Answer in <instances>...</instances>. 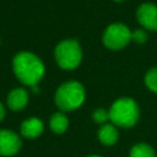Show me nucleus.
<instances>
[{
    "instance_id": "nucleus-1",
    "label": "nucleus",
    "mask_w": 157,
    "mask_h": 157,
    "mask_svg": "<svg viewBox=\"0 0 157 157\" xmlns=\"http://www.w3.org/2000/svg\"><path fill=\"white\" fill-rule=\"evenodd\" d=\"M12 71L25 86L34 87L44 76V64L32 52H20L12 59Z\"/></svg>"
},
{
    "instance_id": "nucleus-2",
    "label": "nucleus",
    "mask_w": 157,
    "mask_h": 157,
    "mask_svg": "<svg viewBox=\"0 0 157 157\" xmlns=\"http://www.w3.org/2000/svg\"><path fill=\"white\" fill-rule=\"evenodd\" d=\"M86 98V91L81 82L76 80L66 81L61 83L55 94H54V102L56 107L60 109V112H71L77 108H80Z\"/></svg>"
},
{
    "instance_id": "nucleus-3",
    "label": "nucleus",
    "mask_w": 157,
    "mask_h": 157,
    "mask_svg": "<svg viewBox=\"0 0 157 157\" xmlns=\"http://www.w3.org/2000/svg\"><path fill=\"white\" fill-rule=\"evenodd\" d=\"M108 110L110 123L120 128H131L140 118V108L136 101L130 97L118 98Z\"/></svg>"
},
{
    "instance_id": "nucleus-4",
    "label": "nucleus",
    "mask_w": 157,
    "mask_h": 157,
    "mask_svg": "<svg viewBox=\"0 0 157 157\" xmlns=\"http://www.w3.org/2000/svg\"><path fill=\"white\" fill-rule=\"evenodd\" d=\"M54 59L59 67L64 70L76 69L82 60V49L76 39H63L54 49Z\"/></svg>"
},
{
    "instance_id": "nucleus-5",
    "label": "nucleus",
    "mask_w": 157,
    "mask_h": 157,
    "mask_svg": "<svg viewBox=\"0 0 157 157\" xmlns=\"http://www.w3.org/2000/svg\"><path fill=\"white\" fill-rule=\"evenodd\" d=\"M102 42L110 50H120L131 42V31L125 23H110L103 32Z\"/></svg>"
},
{
    "instance_id": "nucleus-6",
    "label": "nucleus",
    "mask_w": 157,
    "mask_h": 157,
    "mask_svg": "<svg viewBox=\"0 0 157 157\" xmlns=\"http://www.w3.org/2000/svg\"><path fill=\"white\" fill-rule=\"evenodd\" d=\"M22 147L21 137L12 130L0 129V156L11 157L18 153Z\"/></svg>"
},
{
    "instance_id": "nucleus-7",
    "label": "nucleus",
    "mask_w": 157,
    "mask_h": 157,
    "mask_svg": "<svg viewBox=\"0 0 157 157\" xmlns=\"http://www.w3.org/2000/svg\"><path fill=\"white\" fill-rule=\"evenodd\" d=\"M137 22L144 29L157 32V5L152 2H144L136 10Z\"/></svg>"
},
{
    "instance_id": "nucleus-8",
    "label": "nucleus",
    "mask_w": 157,
    "mask_h": 157,
    "mask_svg": "<svg viewBox=\"0 0 157 157\" xmlns=\"http://www.w3.org/2000/svg\"><path fill=\"white\" fill-rule=\"evenodd\" d=\"M28 99H29L28 92L22 87H17L9 92L6 98V104L11 110L18 112L26 108V105L28 104Z\"/></svg>"
},
{
    "instance_id": "nucleus-9",
    "label": "nucleus",
    "mask_w": 157,
    "mask_h": 157,
    "mask_svg": "<svg viewBox=\"0 0 157 157\" xmlns=\"http://www.w3.org/2000/svg\"><path fill=\"white\" fill-rule=\"evenodd\" d=\"M43 131H44V124L39 118H36V117L23 120L20 128L21 136L26 139H36L40 136Z\"/></svg>"
},
{
    "instance_id": "nucleus-10",
    "label": "nucleus",
    "mask_w": 157,
    "mask_h": 157,
    "mask_svg": "<svg viewBox=\"0 0 157 157\" xmlns=\"http://www.w3.org/2000/svg\"><path fill=\"white\" fill-rule=\"evenodd\" d=\"M98 140L104 146H113L119 140V131L117 126L112 123H107L98 129Z\"/></svg>"
},
{
    "instance_id": "nucleus-11",
    "label": "nucleus",
    "mask_w": 157,
    "mask_h": 157,
    "mask_svg": "<svg viewBox=\"0 0 157 157\" xmlns=\"http://www.w3.org/2000/svg\"><path fill=\"white\" fill-rule=\"evenodd\" d=\"M69 126V119L64 112H56L54 113L49 119V128L54 134H64L67 130Z\"/></svg>"
},
{
    "instance_id": "nucleus-12",
    "label": "nucleus",
    "mask_w": 157,
    "mask_h": 157,
    "mask_svg": "<svg viewBox=\"0 0 157 157\" xmlns=\"http://www.w3.org/2000/svg\"><path fill=\"white\" fill-rule=\"evenodd\" d=\"M129 157H156V152L153 147L150 146L148 144L139 142L130 148Z\"/></svg>"
},
{
    "instance_id": "nucleus-13",
    "label": "nucleus",
    "mask_w": 157,
    "mask_h": 157,
    "mask_svg": "<svg viewBox=\"0 0 157 157\" xmlns=\"http://www.w3.org/2000/svg\"><path fill=\"white\" fill-rule=\"evenodd\" d=\"M145 85L146 87L153 92V93H157V66L156 67H152L150 70H147V72L145 74Z\"/></svg>"
},
{
    "instance_id": "nucleus-14",
    "label": "nucleus",
    "mask_w": 157,
    "mask_h": 157,
    "mask_svg": "<svg viewBox=\"0 0 157 157\" xmlns=\"http://www.w3.org/2000/svg\"><path fill=\"white\" fill-rule=\"evenodd\" d=\"M92 119L99 124V125H103V124H107L108 121H110V118H109V110L104 109V108H97L92 112Z\"/></svg>"
},
{
    "instance_id": "nucleus-15",
    "label": "nucleus",
    "mask_w": 157,
    "mask_h": 157,
    "mask_svg": "<svg viewBox=\"0 0 157 157\" xmlns=\"http://www.w3.org/2000/svg\"><path fill=\"white\" fill-rule=\"evenodd\" d=\"M147 39H148V34L144 28H139L131 32V40L136 44H145Z\"/></svg>"
},
{
    "instance_id": "nucleus-16",
    "label": "nucleus",
    "mask_w": 157,
    "mask_h": 157,
    "mask_svg": "<svg viewBox=\"0 0 157 157\" xmlns=\"http://www.w3.org/2000/svg\"><path fill=\"white\" fill-rule=\"evenodd\" d=\"M5 114H6V112H5V107H4V104L0 102V121L5 118Z\"/></svg>"
},
{
    "instance_id": "nucleus-17",
    "label": "nucleus",
    "mask_w": 157,
    "mask_h": 157,
    "mask_svg": "<svg viewBox=\"0 0 157 157\" xmlns=\"http://www.w3.org/2000/svg\"><path fill=\"white\" fill-rule=\"evenodd\" d=\"M90 157H99V156H90Z\"/></svg>"
},
{
    "instance_id": "nucleus-18",
    "label": "nucleus",
    "mask_w": 157,
    "mask_h": 157,
    "mask_svg": "<svg viewBox=\"0 0 157 157\" xmlns=\"http://www.w3.org/2000/svg\"><path fill=\"white\" fill-rule=\"evenodd\" d=\"M114 1H118L119 2V1H123V0H114Z\"/></svg>"
}]
</instances>
